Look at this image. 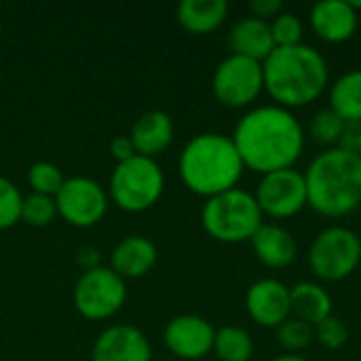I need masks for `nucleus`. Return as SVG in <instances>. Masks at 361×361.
Masks as SVG:
<instances>
[{"instance_id":"1","label":"nucleus","mask_w":361,"mask_h":361,"mask_svg":"<svg viewBox=\"0 0 361 361\" xmlns=\"http://www.w3.org/2000/svg\"><path fill=\"white\" fill-rule=\"evenodd\" d=\"M231 137L245 169L260 176L294 167L307 144L305 127L296 114L275 104L247 110Z\"/></svg>"},{"instance_id":"2","label":"nucleus","mask_w":361,"mask_h":361,"mask_svg":"<svg viewBox=\"0 0 361 361\" xmlns=\"http://www.w3.org/2000/svg\"><path fill=\"white\" fill-rule=\"evenodd\" d=\"M264 91L275 106L286 110L305 108L319 99L330 85V68L326 57L300 42L294 47H275L262 61Z\"/></svg>"},{"instance_id":"3","label":"nucleus","mask_w":361,"mask_h":361,"mask_svg":"<svg viewBox=\"0 0 361 361\" xmlns=\"http://www.w3.org/2000/svg\"><path fill=\"white\" fill-rule=\"evenodd\" d=\"M309 207L324 218H347L361 207V157L347 148H326L305 171Z\"/></svg>"},{"instance_id":"4","label":"nucleus","mask_w":361,"mask_h":361,"mask_svg":"<svg viewBox=\"0 0 361 361\" xmlns=\"http://www.w3.org/2000/svg\"><path fill=\"white\" fill-rule=\"evenodd\" d=\"M178 171L182 184L190 192L212 199L237 188L245 165L231 135L207 131L195 135L182 148Z\"/></svg>"},{"instance_id":"5","label":"nucleus","mask_w":361,"mask_h":361,"mask_svg":"<svg viewBox=\"0 0 361 361\" xmlns=\"http://www.w3.org/2000/svg\"><path fill=\"white\" fill-rule=\"evenodd\" d=\"M201 222L212 239L220 243H243L252 241V237L264 224V216L256 203L254 192L237 186L233 190L205 199Z\"/></svg>"},{"instance_id":"6","label":"nucleus","mask_w":361,"mask_h":361,"mask_svg":"<svg viewBox=\"0 0 361 361\" xmlns=\"http://www.w3.org/2000/svg\"><path fill=\"white\" fill-rule=\"evenodd\" d=\"M165 176L161 165L154 159L135 154L125 163H116L108 195L125 212L140 214L150 209L163 195Z\"/></svg>"},{"instance_id":"7","label":"nucleus","mask_w":361,"mask_h":361,"mask_svg":"<svg viewBox=\"0 0 361 361\" xmlns=\"http://www.w3.org/2000/svg\"><path fill=\"white\" fill-rule=\"evenodd\" d=\"M360 235L334 224L317 233L309 247V267L322 281H343L360 267Z\"/></svg>"},{"instance_id":"8","label":"nucleus","mask_w":361,"mask_h":361,"mask_svg":"<svg viewBox=\"0 0 361 361\" xmlns=\"http://www.w3.org/2000/svg\"><path fill=\"white\" fill-rule=\"evenodd\" d=\"M127 300V286L121 275L110 267H97L82 271L74 286V307L91 322H104L114 317Z\"/></svg>"},{"instance_id":"9","label":"nucleus","mask_w":361,"mask_h":361,"mask_svg":"<svg viewBox=\"0 0 361 361\" xmlns=\"http://www.w3.org/2000/svg\"><path fill=\"white\" fill-rule=\"evenodd\" d=\"M212 91L226 108H247L264 91L262 63L241 55L224 57L212 76Z\"/></svg>"},{"instance_id":"10","label":"nucleus","mask_w":361,"mask_h":361,"mask_svg":"<svg viewBox=\"0 0 361 361\" xmlns=\"http://www.w3.org/2000/svg\"><path fill=\"white\" fill-rule=\"evenodd\" d=\"M254 197L262 216L273 220L294 218L309 205L305 173L294 167L264 173L260 176Z\"/></svg>"},{"instance_id":"11","label":"nucleus","mask_w":361,"mask_h":361,"mask_svg":"<svg viewBox=\"0 0 361 361\" xmlns=\"http://www.w3.org/2000/svg\"><path fill=\"white\" fill-rule=\"evenodd\" d=\"M57 216H61L68 224L78 228H89L102 222L108 212V195L99 186V182L74 176L68 178L61 190L55 197Z\"/></svg>"},{"instance_id":"12","label":"nucleus","mask_w":361,"mask_h":361,"mask_svg":"<svg viewBox=\"0 0 361 361\" xmlns=\"http://www.w3.org/2000/svg\"><path fill=\"white\" fill-rule=\"evenodd\" d=\"M216 328L201 315H178L173 317L165 332V347L182 361L203 360L214 351Z\"/></svg>"},{"instance_id":"13","label":"nucleus","mask_w":361,"mask_h":361,"mask_svg":"<svg viewBox=\"0 0 361 361\" xmlns=\"http://www.w3.org/2000/svg\"><path fill=\"white\" fill-rule=\"evenodd\" d=\"M245 311L256 326L277 330L292 317L290 288L273 277L254 281L245 292Z\"/></svg>"},{"instance_id":"14","label":"nucleus","mask_w":361,"mask_h":361,"mask_svg":"<svg viewBox=\"0 0 361 361\" xmlns=\"http://www.w3.org/2000/svg\"><path fill=\"white\" fill-rule=\"evenodd\" d=\"M91 361H152V347L135 326L116 324L95 338Z\"/></svg>"},{"instance_id":"15","label":"nucleus","mask_w":361,"mask_h":361,"mask_svg":"<svg viewBox=\"0 0 361 361\" xmlns=\"http://www.w3.org/2000/svg\"><path fill=\"white\" fill-rule=\"evenodd\" d=\"M311 27L317 38L330 44H341L353 38L360 23V13L347 0H322L311 6Z\"/></svg>"},{"instance_id":"16","label":"nucleus","mask_w":361,"mask_h":361,"mask_svg":"<svg viewBox=\"0 0 361 361\" xmlns=\"http://www.w3.org/2000/svg\"><path fill=\"white\" fill-rule=\"evenodd\" d=\"M157 256V245L148 237L129 235L112 250L110 269L123 279H137L154 269Z\"/></svg>"},{"instance_id":"17","label":"nucleus","mask_w":361,"mask_h":361,"mask_svg":"<svg viewBox=\"0 0 361 361\" xmlns=\"http://www.w3.org/2000/svg\"><path fill=\"white\" fill-rule=\"evenodd\" d=\"M173 121L163 110H148L144 112L131 127V142L135 152L148 159H154L163 150H167L173 142Z\"/></svg>"},{"instance_id":"18","label":"nucleus","mask_w":361,"mask_h":361,"mask_svg":"<svg viewBox=\"0 0 361 361\" xmlns=\"http://www.w3.org/2000/svg\"><path fill=\"white\" fill-rule=\"evenodd\" d=\"M250 243L256 258L269 269H288L298 254L294 235L279 224H262Z\"/></svg>"},{"instance_id":"19","label":"nucleus","mask_w":361,"mask_h":361,"mask_svg":"<svg viewBox=\"0 0 361 361\" xmlns=\"http://www.w3.org/2000/svg\"><path fill=\"white\" fill-rule=\"evenodd\" d=\"M228 47L233 55L250 57L262 63L275 51L271 23L256 17L239 19L228 32Z\"/></svg>"},{"instance_id":"20","label":"nucleus","mask_w":361,"mask_h":361,"mask_svg":"<svg viewBox=\"0 0 361 361\" xmlns=\"http://www.w3.org/2000/svg\"><path fill=\"white\" fill-rule=\"evenodd\" d=\"M228 15L226 0H182L176 8L178 23L195 36L212 34Z\"/></svg>"},{"instance_id":"21","label":"nucleus","mask_w":361,"mask_h":361,"mask_svg":"<svg viewBox=\"0 0 361 361\" xmlns=\"http://www.w3.org/2000/svg\"><path fill=\"white\" fill-rule=\"evenodd\" d=\"M290 305L292 317L311 324L313 328L332 315V296L330 292L313 281H300L290 288Z\"/></svg>"},{"instance_id":"22","label":"nucleus","mask_w":361,"mask_h":361,"mask_svg":"<svg viewBox=\"0 0 361 361\" xmlns=\"http://www.w3.org/2000/svg\"><path fill=\"white\" fill-rule=\"evenodd\" d=\"M345 123L361 125V68L341 74L330 85V106Z\"/></svg>"},{"instance_id":"23","label":"nucleus","mask_w":361,"mask_h":361,"mask_svg":"<svg viewBox=\"0 0 361 361\" xmlns=\"http://www.w3.org/2000/svg\"><path fill=\"white\" fill-rule=\"evenodd\" d=\"M214 353L220 361H250L254 355V341L239 326H222L216 330Z\"/></svg>"},{"instance_id":"24","label":"nucleus","mask_w":361,"mask_h":361,"mask_svg":"<svg viewBox=\"0 0 361 361\" xmlns=\"http://www.w3.org/2000/svg\"><path fill=\"white\" fill-rule=\"evenodd\" d=\"M353 125L345 123L332 108H324L311 118L309 135L326 148H336V146H341L343 137L347 135V131Z\"/></svg>"},{"instance_id":"25","label":"nucleus","mask_w":361,"mask_h":361,"mask_svg":"<svg viewBox=\"0 0 361 361\" xmlns=\"http://www.w3.org/2000/svg\"><path fill=\"white\" fill-rule=\"evenodd\" d=\"M275 338L277 343L286 349V353L298 355L300 351L309 349L315 341V330L311 324L300 322L296 317L286 319L277 330H275Z\"/></svg>"},{"instance_id":"26","label":"nucleus","mask_w":361,"mask_h":361,"mask_svg":"<svg viewBox=\"0 0 361 361\" xmlns=\"http://www.w3.org/2000/svg\"><path fill=\"white\" fill-rule=\"evenodd\" d=\"M66 178L61 173V169L49 161H38L27 169V186L32 188V192L36 195H44V197H57V192L61 190Z\"/></svg>"},{"instance_id":"27","label":"nucleus","mask_w":361,"mask_h":361,"mask_svg":"<svg viewBox=\"0 0 361 361\" xmlns=\"http://www.w3.org/2000/svg\"><path fill=\"white\" fill-rule=\"evenodd\" d=\"M57 216V205L53 197H44V195H27L23 197L21 203V222L30 224V226H47L55 220Z\"/></svg>"},{"instance_id":"28","label":"nucleus","mask_w":361,"mask_h":361,"mask_svg":"<svg viewBox=\"0 0 361 361\" xmlns=\"http://www.w3.org/2000/svg\"><path fill=\"white\" fill-rule=\"evenodd\" d=\"M271 34H273L275 47H294L302 42L305 25L298 15L283 11L271 21Z\"/></svg>"},{"instance_id":"29","label":"nucleus","mask_w":361,"mask_h":361,"mask_svg":"<svg viewBox=\"0 0 361 361\" xmlns=\"http://www.w3.org/2000/svg\"><path fill=\"white\" fill-rule=\"evenodd\" d=\"M21 203L23 197L19 188L0 176V231H6L21 220Z\"/></svg>"},{"instance_id":"30","label":"nucleus","mask_w":361,"mask_h":361,"mask_svg":"<svg viewBox=\"0 0 361 361\" xmlns=\"http://www.w3.org/2000/svg\"><path fill=\"white\" fill-rule=\"evenodd\" d=\"M315 341L328 349V351H338L347 345L349 341V330L347 326L343 324V319H338L336 315H330L326 317L324 322H319L315 328Z\"/></svg>"},{"instance_id":"31","label":"nucleus","mask_w":361,"mask_h":361,"mask_svg":"<svg viewBox=\"0 0 361 361\" xmlns=\"http://www.w3.org/2000/svg\"><path fill=\"white\" fill-rule=\"evenodd\" d=\"M250 11H252V17L271 23L279 13H283V2L281 0H252Z\"/></svg>"},{"instance_id":"32","label":"nucleus","mask_w":361,"mask_h":361,"mask_svg":"<svg viewBox=\"0 0 361 361\" xmlns=\"http://www.w3.org/2000/svg\"><path fill=\"white\" fill-rule=\"evenodd\" d=\"M110 154L114 157L116 163H125V161L133 159L137 152H135V146H133V142H131L129 135H116L110 142Z\"/></svg>"},{"instance_id":"33","label":"nucleus","mask_w":361,"mask_h":361,"mask_svg":"<svg viewBox=\"0 0 361 361\" xmlns=\"http://www.w3.org/2000/svg\"><path fill=\"white\" fill-rule=\"evenodd\" d=\"M78 264L85 269V271H91V269H97L102 267L99 264V250L95 245H82L78 250V256H76Z\"/></svg>"},{"instance_id":"34","label":"nucleus","mask_w":361,"mask_h":361,"mask_svg":"<svg viewBox=\"0 0 361 361\" xmlns=\"http://www.w3.org/2000/svg\"><path fill=\"white\" fill-rule=\"evenodd\" d=\"M271 361H311V360H307V357H302V355L286 353V355H279V357H275V360H271Z\"/></svg>"},{"instance_id":"35","label":"nucleus","mask_w":361,"mask_h":361,"mask_svg":"<svg viewBox=\"0 0 361 361\" xmlns=\"http://www.w3.org/2000/svg\"><path fill=\"white\" fill-rule=\"evenodd\" d=\"M355 152L361 157V125H357V131H355Z\"/></svg>"},{"instance_id":"36","label":"nucleus","mask_w":361,"mask_h":361,"mask_svg":"<svg viewBox=\"0 0 361 361\" xmlns=\"http://www.w3.org/2000/svg\"><path fill=\"white\" fill-rule=\"evenodd\" d=\"M351 6H353V8H355L357 13H360V11H361V2H351Z\"/></svg>"},{"instance_id":"37","label":"nucleus","mask_w":361,"mask_h":361,"mask_svg":"<svg viewBox=\"0 0 361 361\" xmlns=\"http://www.w3.org/2000/svg\"><path fill=\"white\" fill-rule=\"evenodd\" d=\"M360 254H361V237H360Z\"/></svg>"},{"instance_id":"38","label":"nucleus","mask_w":361,"mask_h":361,"mask_svg":"<svg viewBox=\"0 0 361 361\" xmlns=\"http://www.w3.org/2000/svg\"><path fill=\"white\" fill-rule=\"evenodd\" d=\"M161 361H178V360H161Z\"/></svg>"}]
</instances>
